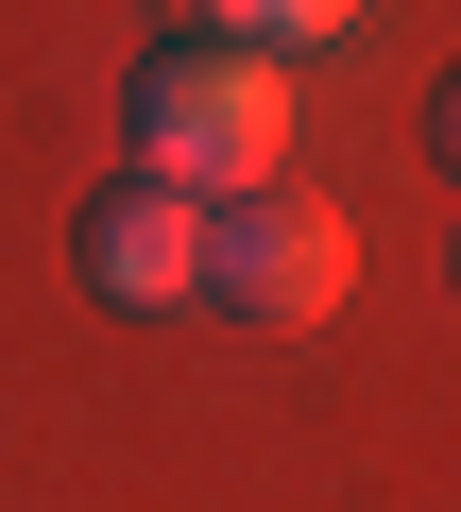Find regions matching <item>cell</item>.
<instances>
[{
	"label": "cell",
	"mask_w": 461,
	"mask_h": 512,
	"mask_svg": "<svg viewBox=\"0 0 461 512\" xmlns=\"http://www.w3.org/2000/svg\"><path fill=\"white\" fill-rule=\"evenodd\" d=\"M69 274L103 291V308H188V274H205V205L188 188H154V171H120V188H86V222H69Z\"/></svg>",
	"instance_id": "3"
},
{
	"label": "cell",
	"mask_w": 461,
	"mask_h": 512,
	"mask_svg": "<svg viewBox=\"0 0 461 512\" xmlns=\"http://www.w3.org/2000/svg\"><path fill=\"white\" fill-rule=\"evenodd\" d=\"M342 291H359V222L325 205V188H240V205H205V274H188V308H222V325H257V342H308V325H342Z\"/></svg>",
	"instance_id": "2"
},
{
	"label": "cell",
	"mask_w": 461,
	"mask_h": 512,
	"mask_svg": "<svg viewBox=\"0 0 461 512\" xmlns=\"http://www.w3.org/2000/svg\"><path fill=\"white\" fill-rule=\"evenodd\" d=\"M359 0H188V35H257V52H325Z\"/></svg>",
	"instance_id": "4"
},
{
	"label": "cell",
	"mask_w": 461,
	"mask_h": 512,
	"mask_svg": "<svg viewBox=\"0 0 461 512\" xmlns=\"http://www.w3.org/2000/svg\"><path fill=\"white\" fill-rule=\"evenodd\" d=\"M120 120H137L120 171H154L188 205H240V188L291 171V52H257V35H154L120 69Z\"/></svg>",
	"instance_id": "1"
},
{
	"label": "cell",
	"mask_w": 461,
	"mask_h": 512,
	"mask_svg": "<svg viewBox=\"0 0 461 512\" xmlns=\"http://www.w3.org/2000/svg\"><path fill=\"white\" fill-rule=\"evenodd\" d=\"M427 154H444V171H461V69H444V103H427Z\"/></svg>",
	"instance_id": "5"
}]
</instances>
